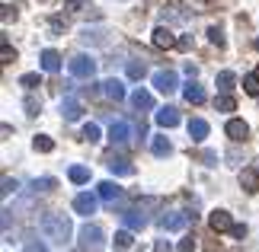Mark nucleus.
<instances>
[{"label":"nucleus","instance_id":"f257e3e1","mask_svg":"<svg viewBox=\"0 0 259 252\" xmlns=\"http://www.w3.org/2000/svg\"><path fill=\"white\" fill-rule=\"evenodd\" d=\"M38 227H42V236H45L52 246H64L67 239H71V233H74L71 220H67L64 214H42Z\"/></svg>","mask_w":259,"mask_h":252},{"label":"nucleus","instance_id":"f03ea898","mask_svg":"<svg viewBox=\"0 0 259 252\" xmlns=\"http://www.w3.org/2000/svg\"><path fill=\"white\" fill-rule=\"evenodd\" d=\"M77 246H80V252H99L106 246V233L96 224H83L77 230Z\"/></svg>","mask_w":259,"mask_h":252},{"label":"nucleus","instance_id":"7ed1b4c3","mask_svg":"<svg viewBox=\"0 0 259 252\" xmlns=\"http://www.w3.org/2000/svg\"><path fill=\"white\" fill-rule=\"evenodd\" d=\"M67 70H71V77H77V80H90L96 74V61L90 55H77V58H71Z\"/></svg>","mask_w":259,"mask_h":252},{"label":"nucleus","instance_id":"20e7f679","mask_svg":"<svg viewBox=\"0 0 259 252\" xmlns=\"http://www.w3.org/2000/svg\"><path fill=\"white\" fill-rule=\"evenodd\" d=\"M154 86L160 89L163 96L176 93V89H179V77H176V70H157V74H154Z\"/></svg>","mask_w":259,"mask_h":252},{"label":"nucleus","instance_id":"39448f33","mask_svg":"<svg viewBox=\"0 0 259 252\" xmlns=\"http://www.w3.org/2000/svg\"><path fill=\"white\" fill-rule=\"evenodd\" d=\"M157 224H160L163 230H170V233H176V230H186L189 214H183V211H166V214H160Z\"/></svg>","mask_w":259,"mask_h":252},{"label":"nucleus","instance_id":"423d86ee","mask_svg":"<svg viewBox=\"0 0 259 252\" xmlns=\"http://www.w3.org/2000/svg\"><path fill=\"white\" fill-rule=\"evenodd\" d=\"M96 205H99V198L96 195H90V191H80V195L74 198V211L77 214H96Z\"/></svg>","mask_w":259,"mask_h":252},{"label":"nucleus","instance_id":"0eeeda50","mask_svg":"<svg viewBox=\"0 0 259 252\" xmlns=\"http://www.w3.org/2000/svg\"><path fill=\"white\" fill-rule=\"evenodd\" d=\"M61 115L67 118V122H80V115H83V106H80V99H74V96H64V99H61Z\"/></svg>","mask_w":259,"mask_h":252},{"label":"nucleus","instance_id":"6e6552de","mask_svg":"<svg viewBox=\"0 0 259 252\" xmlns=\"http://www.w3.org/2000/svg\"><path fill=\"white\" fill-rule=\"evenodd\" d=\"M227 137H231V140H237V144H240V140H246V137H250V125H246L243 122V118H231V122H227Z\"/></svg>","mask_w":259,"mask_h":252},{"label":"nucleus","instance_id":"1a4fd4ad","mask_svg":"<svg viewBox=\"0 0 259 252\" xmlns=\"http://www.w3.org/2000/svg\"><path fill=\"white\" fill-rule=\"evenodd\" d=\"M208 224H211L214 233H224V230H234V220L227 211H211V217H208Z\"/></svg>","mask_w":259,"mask_h":252},{"label":"nucleus","instance_id":"9d476101","mask_svg":"<svg viewBox=\"0 0 259 252\" xmlns=\"http://www.w3.org/2000/svg\"><path fill=\"white\" fill-rule=\"evenodd\" d=\"M99 86H103V96L106 99H115V103H118V99H125V83H122V80H103Z\"/></svg>","mask_w":259,"mask_h":252},{"label":"nucleus","instance_id":"9b49d317","mask_svg":"<svg viewBox=\"0 0 259 252\" xmlns=\"http://www.w3.org/2000/svg\"><path fill=\"white\" fill-rule=\"evenodd\" d=\"M154 118H157V125H160V128H176L179 125V112H176L173 106H163Z\"/></svg>","mask_w":259,"mask_h":252},{"label":"nucleus","instance_id":"f8f14e48","mask_svg":"<svg viewBox=\"0 0 259 252\" xmlns=\"http://www.w3.org/2000/svg\"><path fill=\"white\" fill-rule=\"evenodd\" d=\"M176 42H179V38H173V32L166 26H157L154 29V45L157 48H176Z\"/></svg>","mask_w":259,"mask_h":252},{"label":"nucleus","instance_id":"ddd939ff","mask_svg":"<svg viewBox=\"0 0 259 252\" xmlns=\"http://www.w3.org/2000/svg\"><path fill=\"white\" fill-rule=\"evenodd\" d=\"M128 137H132V125L128 122H115L112 131H109V140H112V144H128Z\"/></svg>","mask_w":259,"mask_h":252},{"label":"nucleus","instance_id":"4468645a","mask_svg":"<svg viewBox=\"0 0 259 252\" xmlns=\"http://www.w3.org/2000/svg\"><path fill=\"white\" fill-rule=\"evenodd\" d=\"M42 70H48V74H58V70H61V55H58L55 48H45L42 52Z\"/></svg>","mask_w":259,"mask_h":252},{"label":"nucleus","instance_id":"2eb2a0df","mask_svg":"<svg viewBox=\"0 0 259 252\" xmlns=\"http://www.w3.org/2000/svg\"><path fill=\"white\" fill-rule=\"evenodd\" d=\"M96 191H99V198H103V201H109V205H112V201H115L118 195H122V188H118V185L112 182V179L99 182V185H96Z\"/></svg>","mask_w":259,"mask_h":252},{"label":"nucleus","instance_id":"dca6fc26","mask_svg":"<svg viewBox=\"0 0 259 252\" xmlns=\"http://www.w3.org/2000/svg\"><path fill=\"white\" fill-rule=\"evenodd\" d=\"M189 137H192L195 144L208 137V122H205V118H192V122H189Z\"/></svg>","mask_w":259,"mask_h":252},{"label":"nucleus","instance_id":"f3484780","mask_svg":"<svg viewBox=\"0 0 259 252\" xmlns=\"http://www.w3.org/2000/svg\"><path fill=\"white\" fill-rule=\"evenodd\" d=\"M151 150H154V157H170L173 154V144L163 134H157V137H151Z\"/></svg>","mask_w":259,"mask_h":252},{"label":"nucleus","instance_id":"a211bd4d","mask_svg":"<svg viewBox=\"0 0 259 252\" xmlns=\"http://www.w3.org/2000/svg\"><path fill=\"white\" fill-rule=\"evenodd\" d=\"M109 173H112V176H135V166L132 163H128V160H109Z\"/></svg>","mask_w":259,"mask_h":252},{"label":"nucleus","instance_id":"6ab92c4d","mask_svg":"<svg viewBox=\"0 0 259 252\" xmlns=\"http://www.w3.org/2000/svg\"><path fill=\"white\" fill-rule=\"evenodd\" d=\"M183 96H186V103H189V106H198V103H205V89L198 86V83H189V86L183 89Z\"/></svg>","mask_w":259,"mask_h":252},{"label":"nucleus","instance_id":"aec40b11","mask_svg":"<svg viewBox=\"0 0 259 252\" xmlns=\"http://www.w3.org/2000/svg\"><path fill=\"white\" fill-rule=\"evenodd\" d=\"M132 106L135 109H154V96L147 93V89H135V93H132Z\"/></svg>","mask_w":259,"mask_h":252},{"label":"nucleus","instance_id":"412c9836","mask_svg":"<svg viewBox=\"0 0 259 252\" xmlns=\"http://www.w3.org/2000/svg\"><path fill=\"white\" fill-rule=\"evenodd\" d=\"M122 220H125V227H128V230H141V227L147 224L141 211H125V214H122Z\"/></svg>","mask_w":259,"mask_h":252},{"label":"nucleus","instance_id":"4be33fe9","mask_svg":"<svg viewBox=\"0 0 259 252\" xmlns=\"http://www.w3.org/2000/svg\"><path fill=\"white\" fill-rule=\"evenodd\" d=\"M67 179H71L74 185H87L90 182V169L87 166H71L67 169Z\"/></svg>","mask_w":259,"mask_h":252},{"label":"nucleus","instance_id":"5701e85b","mask_svg":"<svg viewBox=\"0 0 259 252\" xmlns=\"http://www.w3.org/2000/svg\"><path fill=\"white\" fill-rule=\"evenodd\" d=\"M234 83H237L234 70H221V74H218V89H221V93H231Z\"/></svg>","mask_w":259,"mask_h":252},{"label":"nucleus","instance_id":"b1692460","mask_svg":"<svg viewBox=\"0 0 259 252\" xmlns=\"http://www.w3.org/2000/svg\"><path fill=\"white\" fill-rule=\"evenodd\" d=\"M132 243H135V239H132V230H118V233H115V249L118 252L132 249Z\"/></svg>","mask_w":259,"mask_h":252},{"label":"nucleus","instance_id":"393cba45","mask_svg":"<svg viewBox=\"0 0 259 252\" xmlns=\"http://www.w3.org/2000/svg\"><path fill=\"white\" fill-rule=\"evenodd\" d=\"M214 109H218V112H234V109H237V103H234V96L221 93V96L214 99Z\"/></svg>","mask_w":259,"mask_h":252},{"label":"nucleus","instance_id":"a878e982","mask_svg":"<svg viewBox=\"0 0 259 252\" xmlns=\"http://www.w3.org/2000/svg\"><path fill=\"white\" fill-rule=\"evenodd\" d=\"M32 147L38 150V154H52V150H55V140H52V137H45V134H38V137L32 140Z\"/></svg>","mask_w":259,"mask_h":252},{"label":"nucleus","instance_id":"bb28decb","mask_svg":"<svg viewBox=\"0 0 259 252\" xmlns=\"http://www.w3.org/2000/svg\"><path fill=\"white\" fill-rule=\"evenodd\" d=\"M240 185H243V191H250V195L256 191V173L253 169H243L240 173Z\"/></svg>","mask_w":259,"mask_h":252},{"label":"nucleus","instance_id":"cd10ccee","mask_svg":"<svg viewBox=\"0 0 259 252\" xmlns=\"http://www.w3.org/2000/svg\"><path fill=\"white\" fill-rule=\"evenodd\" d=\"M243 86H246V93H250V96H259V74H246L243 77Z\"/></svg>","mask_w":259,"mask_h":252},{"label":"nucleus","instance_id":"c85d7f7f","mask_svg":"<svg viewBox=\"0 0 259 252\" xmlns=\"http://www.w3.org/2000/svg\"><path fill=\"white\" fill-rule=\"evenodd\" d=\"M83 140H90V144H96V140H99V125H93V122H90V125H83Z\"/></svg>","mask_w":259,"mask_h":252},{"label":"nucleus","instance_id":"c756f323","mask_svg":"<svg viewBox=\"0 0 259 252\" xmlns=\"http://www.w3.org/2000/svg\"><path fill=\"white\" fill-rule=\"evenodd\" d=\"M147 74V70H144V64H138V61H128V77H132V80H141Z\"/></svg>","mask_w":259,"mask_h":252},{"label":"nucleus","instance_id":"7c9ffc66","mask_svg":"<svg viewBox=\"0 0 259 252\" xmlns=\"http://www.w3.org/2000/svg\"><path fill=\"white\" fill-rule=\"evenodd\" d=\"M23 106H26V112H29V115H38V112H42V103H38L35 96H26V103H23Z\"/></svg>","mask_w":259,"mask_h":252},{"label":"nucleus","instance_id":"2f4dec72","mask_svg":"<svg viewBox=\"0 0 259 252\" xmlns=\"http://www.w3.org/2000/svg\"><path fill=\"white\" fill-rule=\"evenodd\" d=\"M19 83H23L26 89H35L38 86V74H23V77H19Z\"/></svg>","mask_w":259,"mask_h":252},{"label":"nucleus","instance_id":"473e14b6","mask_svg":"<svg viewBox=\"0 0 259 252\" xmlns=\"http://www.w3.org/2000/svg\"><path fill=\"white\" fill-rule=\"evenodd\" d=\"M208 38H211V45H218V48L224 45V35H221V29H218V26H211V29H208Z\"/></svg>","mask_w":259,"mask_h":252},{"label":"nucleus","instance_id":"72a5a7b5","mask_svg":"<svg viewBox=\"0 0 259 252\" xmlns=\"http://www.w3.org/2000/svg\"><path fill=\"white\" fill-rule=\"evenodd\" d=\"M198 160H202L205 166H218V154H211V150H202V154H198Z\"/></svg>","mask_w":259,"mask_h":252},{"label":"nucleus","instance_id":"f704fd0d","mask_svg":"<svg viewBox=\"0 0 259 252\" xmlns=\"http://www.w3.org/2000/svg\"><path fill=\"white\" fill-rule=\"evenodd\" d=\"M13 191H16V179H4V198H10V195H13Z\"/></svg>","mask_w":259,"mask_h":252},{"label":"nucleus","instance_id":"c9c22d12","mask_svg":"<svg viewBox=\"0 0 259 252\" xmlns=\"http://www.w3.org/2000/svg\"><path fill=\"white\" fill-rule=\"evenodd\" d=\"M10 61H16V52L7 45V38H4V64H10Z\"/></svg>","mask_w":259,"mask_h":252},{"label":"nucleus","instance_id":"e433bc0d","mask_svg":"<svg viewBox=\"0 0 259 252\" xmlns=\"http://www.w3.org/2000/svg\"><path fill=\"white\" fill-rule=\"evenodd\" d=\"M195 249V239H183V243L176 246V252H192Z\"/></svg>","mask_w":259,"mask_h":252},{"label":"nucleus","instance_id":"4c0bfd02","mask_svg":"<svg viewBox=\"0 0 259 252\" xmlns=\"http://www.w3.org/2000/svg\"><path fill=\"white\" fill-rule=\"evenodd\" d=\"M154 252H173V246L166 243V239H157V243H154Z\"/></svg>","mask_w":259,"mask_h":252},{"label":"nucleus","instance_id":"58836bf2","mask_svg":"<svg viewBox=\"0 0 259 252\" xmlns=\"http://www.w3.org/2000/svg\"><path fill=\"white\" fill-rule=\"evenodd\" d=\"M176 48H179V52H189V48H192V38H179V42H176Z\"/></svg>","mask_w":259,"mask_h":252},{"label":"nucleus","instance_id":"ea45409f","mask_svg":"<svg viewBox=\"0 0 259 252\" xmlns=\"http://www.w3.org/2000/svg\"><path fill=\"white\" fill-rule=\"evenodd\" d=\"M64 7H67V10H80L83 0H64Z\"/></svg>","mask_w":259,"mask_h":252},{"label":"nucleus","instance_id":"a19ab883","mask_svg":"<svg viewBox=\"0 0 259 252\" xmlns=\"http://www.w3.org/2000/svg\"><path fill=\"white\" fill-rule=\"evenodd\" d=\"M26 252H45L42 243H26Z\"/></svg>","mask_w":259,"mask_h":252},{"label":"nucleus","instance_id":"79ce46f5","mask_svg":"<svg viewBox=\"0 0 259 252\" xmlns=\"http://www.w3.org/2000/svg\"><path fill=\"white\" fill-rule=\"evenodd\" d=\"M234 236L243 239V236H246V227H243V224H234Z\"/></svg>","mask_w":259,"mask_h":252},{"label":"nucleus","instance_id":"37998d69","mask_svg":"<svg viewBox=\"0 0 259 252\" xmlns=\"http://www.w3.org/2000/svg\"><path fill=\"white\" fill-rule=\"evenodd\" d=\"M256 48H259V38H256Z\"/></svg>","mask_w":259,"mask_h":252},{"label":"nucleus","instance_id":"c03bdc74","mask_svg":"<svg viewBox=\"0 0 259 252\" xmlns=\"http://www.w3.org/2000/svg\"><path fill=\"white\" fill-rule=\"evenodd\" d=\"M256 74H259V70H256Z\"/></svg>","mask_w":259,"mask_h":252}]
</instances>
